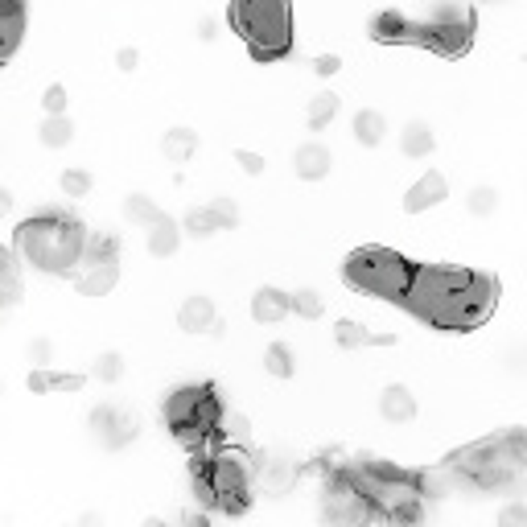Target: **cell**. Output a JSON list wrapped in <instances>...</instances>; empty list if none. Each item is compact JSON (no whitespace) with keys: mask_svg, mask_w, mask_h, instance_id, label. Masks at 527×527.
<instances>
[{"mask_svg":"<svg viewBox=\"0 0 527 527\" xmlns=\"http://www.w3.org/2000/svg\"><path fill=\"white\" fill-rule=\"evenodd\" d=\"M499 301V285L490 276L462 268H416L404 305L425 322L445 330H470L490 318Z\"/></svg>","mask_w":527,"mask_h":527,"instance_id":"obj_1","label":"cell"},{"mask_svg":"<svg viewBox=\"0 0 527 527\" xmlns=\"http://www.w3.org/2000/svg\"><path fill=\"white\" fill-rule=\"evenodd\" d=\"M17 248L25 256V264H33L38 272L66 276L83 264L87 231L79 219L62 215V210H42V215H33L17 227Z\"/></svg>","mask_w":527,"mask_h":527,"instance_id":"obj_2","label":"cell"},{"mask_svg":"<svg viewBox=\"0 0 527 527\" xmlns=\"http://www.w3.org/2000/svg\"><path fill=\"white\" fill-rule=\"evenodd\" d=\"M252 482H256V470L239 449H219L210 458L194 462V495L202 511H223V515L248 511Z\"/></svg>","mask_w":527,"mask_h":527,"instance_id":"obj_3","label":"cell"},{"mask_svg":"<svg viewBox=\"0 0 527 527\" xmlns=\"http://www.w3.org/2000/svg\"><path fill=\"white\" fill-rule=\"evenodd\" d=\"M350 478L359 482V490L375 507V515L388 519V527H420L425 523V495H420V482L412 474H404L396 466H383V462H367L359 470H350Z\"/></svg>","mask_w":527,"mask_h":527,"instance_id":"obj_4","label":"cell"},{"mask_svg":"<svg viewBox=\"0 0 527 527\" xmlns=\"http://www.w3.org/2000/svg\"><path fill=\"white\" fill-rule=\"evenodd\" d=\"M523 462H527V441L519 433L474 441V445H466L462 453H453V458H449V466L478 490H507V486H515L519 474H523Z\"/></svg>","mask_w":527,"mask_h":527,"instance_id":"obj_5","label":"cell"},{"mask_svg":"<svg viewBox=\"0 0 527 527\" xmlns=\"http://www.w3.org/2000/svg\"><path fill=\"white\" fill-rule=\"evenodd\" d=\"M231 21L239 38L260 62L285 58L293 46V9L289 0H231Z\"/></svg>","mask_w":527,"mask_h":527,"instance_id":"obj_6","label":"cell"},{"mask_svg":"<svg viewBox=\"0 0 527 527\" xmlns=\"http://www.w3.org/2000/svg\"><path fill=\"white\" fill-rule=\"evenodd\" d=\"M165 420L186 449H206L219 433L223 408L210 388H178L165 400Z\"/></svg>","mask_w":527,"mask_h":527,"instance_id":"obj_7","label":"cell"},{"mask_svg":"<svg viewBox=\"0 0 527 527\" xmlns=\"http://www.w3.org/2000/svg\"><path fill=\"white\" fill-rule=\"evenodd\" d=\"M412 264L388 248H363L346 260V280L355 289L371 293V297H383V301H404L408 297V285H412Z\"/></svg>","mask_w":527,"mask_h":527,"instance_id":"obj_8","label":"cell"},{"mask_svg":"<svg viewBox=\"0 0 527 527\" xmlns=\"http://www.w3.org/2000/svg\"><path fill=\"white\" fill-rule=\"evenodd\" d=\"M322 515L330 527H367L375 519V507L367 503L359 482L350 478V470H334L322 490Z\"/></svg>","mask_w":527,"mask_h":527,"instance_id":"obj_9","label":"cell"},{"mask_svg":"<svg viewBox=\"0 0 527 527\" xmlns=\"http://www.w3.org/2000/svg\"><path fill=\"white\" fill-rule=\"evenodd\" d=\"M425 25V50H437V54H445V58H458V54H466L470 50V33H474V21H470V13L466 9H458V5H441L429 21H420Z\"/></svg>","mask_w":527,"mask_h":527,"instance_id":"obj_10","label":"cell"},{"mask_svg":"<svg viewBox=\"0 0 527 527\" xmlns=\"http://www.w3.org/2000/svg\"><path fill=\"white\" fill-rule=\"evenodd\" d=\"M91 433L103 449H124L136 441L140 433V420L128 412V408H116V404H99L91 412Z\"/></svg>","mask_w":527,"mask_h":527,"instance_id":"obj_11","label":"cell"},{"mask_svg":"<svg viewBox=\"0 0 527 527\" xmlns=\"http://www.w3.org/2000/svg\"><path fill=\"white\" fill-rule=\"evenodd\" d=\"M120 280V264L116 256H83V264L75 268V285L83 297H108Z\"/></svg>","mask_w":527,"mask_h":527,"instance_id":"obj_12","label":"cell"},{"mask_svg":"<svg viewBox=\"0 0 527 527\" xmlns=\"http://www.w3.org/2000/svg\"><path fill=\"white\" fill-rule=\"evenodd\" d=\"M235 223H239L235 202H231V198H215L210 206H194L190 215H186V223H182V231H190L194 239H206V235L227 231V227H235Z\"/></svg>","mask_w":527,"mask_h":527,"instance_id":"obj_13","label":"cell"},{"mask_svg":"<svg viewBox=\"0 0 527 527\" xmlns=\"http://www.w3.org/2000/svg\"><path fill=\"white\" fill-rule=\"evenodd\" d=\"M371 33H375L379 42H388V46H420V42H425V25H420V21H408V17L396 13V9L379 13V17L371 21Z\"/></svg>","mask_w":527,"mask_h":527,"instance_id":"obj_14","label":"cell"},{"mask_svg":"<svg viewBox=\"0 0 527 527\" xmlns=\"http://www.w3.org/2000/svg\"><path fill=\"white\" fill-rule=\"evenodd\" d=\"M449 198V182H445V173L429 169V173H420V178L412 182V190L404 194V210L408 215H425V210L441 206Z\"/></svg>","mask_w":527,"mask_h":527,"instance_id":"obj_15","label":"cell"},{"mask_svg":"<svg viewBox=\"0 0 527 527\" xmlns=\"http://www.w3.org/2000/svg\"><path fill=\"white\" fill-rule=\"evenodd\" d=\"M330 165H334V153L322 145V140H305V145H297V153H293V169L305 182L330 178Z\"/></svg>","mask_w":527,"mask_h":527,"instance_id":"obj_16","label":"cell"},{"mask_svg":"<svg viewBox=\"0 0 527 527\" xmlns=\"http://www.w3.org/2000/svg\"><path fill=\"white\" fill-rule=\"evenodd\" d=\"M379 416L388 425H412L416 420V396L404 388V383H392V388L379 392Z\"/></svg>","mask_w":527,"mask_h":527,"instance_id":"obj_17","label":"cell"},{"mask_svg":"<svg viewBox=\"0 0 527 527\" xmlns=\"http://www.w3.org/2000/svg\"><path fill=\"white\" fill-rule=\"evenodd\" d=\"M25 33V5L21 0H0V62H5Z\"/></svg>","mask_w":527,"mask_h":527,"instance_id":"obj_18","label":"cell"},{"mask_svg":"<svg viewBox=\"0 0 527 527\" xmlns=\"http://www.w3.org/2000/svg\"><path fill=\"white\" fill-rule=\"evenodd\" d=\"M256 482H260L264 495H289V490L297 486V466L285 462V458H268V462H260Z\"/></svg>","mask_w":527,"mask_h":527,"instance_id":"obj_19","label":"cell"},{"mask_svg":"<svg viewBox=\"0 0 527 527\" xmlns=\"http://www.w3.org/2000/svg\"><path fill=\"white\" fill-rule=\"evenodd\" d=\"M87 375H75V371H50V367H33L29 371V392H83Z\"/></svg>","mask_w":527,"mask_h":527,"instance_id":"obj_20","label":"cell"},{"mask_svg":"<svg viewBox=\"0 0 527 527\" xmlns=\"http://www.w3.org/2000/svg\"><path fill=\"white\" fill-rule=\"evenodd\" d=\"M289 313H293V301H289V293H280V289H260L252 297V318L260 326H280Z\"/></svg>","mask_w":527,"mask_h":527,"instance_id":"obj_21","label":"cell"},{"mask_svg":"<svg viewBox=\"0 0 527 527\" xmlns=\"http://www.w3.org/2000/svg\"><path fill=\"white\" fill-rule=\"evenodd\" d=\"M178 326L186 334H210V326H215V301L202 297V293L186 297L182 309H178Z\"/></svg>","mask_w":527,"mask_h":527,"instance_id":"obj_22","label":"cell"},{"mask_svg":"<svg viewBox=\"0 0 527 527\" xmlns=\"http://www.w3.org/2000/svg\"><path fill=\"white\" fill-rule=\"evenodd\" d=\"M420 482V495H429V499H441V495H458L462 486H470L458 470H453L449 462L445 466H437V470H429V474H420L416 478Z\"/></svg>","mask_w":527,"mask_h":527,"instance_id":"obj_23","label":"cell"},{"mask_svg":"<svg viewBox=\"0 0 527 527\" xmlns=\"http://www.w3.org/2000/svg\"><path fill=\"white\" fill-rule=\"evenodd\" d=\"M437 149V136L425 120H408L404 132H400V153L404 157H429Z\"/></svg>","mask_w":527,"mask_h":527,"instance_id":"obj_24","label":"cell"},{"mask_svg":"<svg viewBox=\"0 0 527 527\" xmlns=\"http://www.w3.org/2000/svg\"><path fill=\"white\" fill-rule=\"evenodd\" d=\"M182 248V227L173 223L169 215L157 223V227H149V256H157V260H169L173 252Z\"/></svg>","mask_w":527,"mask_h":527,"instance_id":"obj_25","label":"cell"},{"mask_svg":"<svg viewBox=\"0 0 527 527\" xmlns=\"http://www.w3.org/2000/svg\"><path fill=\"white\" fill-rule=\"evenodd\" d=\"M350 128H355V140L363 149H379L383 136H388V120H383V112H375V108H363Z\"/></svg>","mask_w":527,"mask_h":527,"instance_id":"obj_26","label":"cell"},{"mask_svg":"<svg viewBox=\"0 0 527 527\" xmlns=\"http://www.w3.org/2000/svg\"><path fill=\"white\" fill-rule=\"evenodd\" d=\"M161 153L173 165H186L198 153V132H190V128H169L165 140H161Z\"/></svg>","mask_w":527,"mask_h":527,"instance_id":"obj_27","label":"cell"},{"mask_svg":"<svg viewBox=\"0 0 527 527\" xmlns=\"http://www.w3.org/2000/svg\"><path fill=\"white\" fill-rule=\"evenodd\" d=\"M124 219H128L132 227H145V231H149V227H157V223L165 219V210H161L149 194H128V198H124Z\"/></svg>","mask_w":527,"mask_h":527,"instance_id":"obj_28","label":"cell"},{"mask_svg":"<svg viewBox=\"0 0 527 527\" xmlns=\"http://www.w3.org/2000/svg\"><path fill=\"white\" fill-rule=\"evenodd\" d=\"M334 338H338L342 350H363V346H388L392 342V338H383V334H371L359 322H338L334 326Z\"/></svg>","mask_w":527,"mask_h":527,"instance_id":"obj_29","label":"cell"},{"mask_svg":"<svg viewBox=\"0 0 527 527\" xmlns=\"http://www.w3.org/2000/svg\"><path fill=\"white\" fill-rule=\"evenodd\" d=\"M338 108H342V99H338L334 91H318V95L309 99V112H305L309 128H313V132L330 128V124H334V116H338Z\"/></svg>","mask_w":527,"mask_h":527,"instance_id":"obj_30","label":"cell"},{"mask_svg":"<svg viewBox=\"0 0 527 527\" xmlns=\"http://www.w3.org/2000/svg\"><path fill=\"white\" fill-rule=\"evenodd\" d=\"M38 140L46 149H66L70 140H75V120L70 116H46L42 128H38Z\"/></svg>","mask_w":527,"mask_h":527,"instance_id":"obj_31","label":"cell"},{"mask_svg":"<svg viewBox=\"0 0 527 527\" xmlns=\"http://www.w3.org/2000/svg\"><path fill=\"white\" fill-rule=\"evenodd\" d=\"M264 371H268L272 379H293V375H297V355H293L285 342H272V346L264 350Z\"/></svg>","mask_w":527,"mask_h":527,"instance_id":"obj_32","label":"cell"},{"mask_svg":"<svg viewBox=\"0 0 527 527\" xmlns=\"http://www.w3.org/2000/svg\"><path fill=\"white\" fill-rule=\"evenodd\" d=\"M289 301H293V313L305 318V322H318L326 313V301H322L318 289H297V293H289Z\"/></svg>","mask_w":527,"mask_h":527,"instance_id":"obj_33","label":"cell"},{"mask_svg":"<svg viewBox=\"0 0 527 527\" xmlns=\"http://www.w3.org/2000/svg\"><path fill=\"white\" fill-rule=\"evenodd\" d=\"M466 210L474 219H490L499 210V190L495 186H474L470 194H466Z\"/></svg>","mask_w":527,"mask_h":527,"instance_id":"obj_34","label":"cell"},{"mask_svg":"<svg viewBox=\"0 0 527 527\" xmlns=\"http://www.w3.org/2000/svg\"><path fill=\"white\" fill-rule=\"evenodd\" d=\"M91 375H95L99 383H120V375H124V359L116 355V350H103V355L95 359V367H91Z\"/></svg>","mask_w":527,"mask_h":527,"instance_id":"obj_35","label":"cell"},{"mask_svg":"<svg viewBox=\"0 0 527 527\" xmlns=\"http://www.w3.org/2000/svg\"><path fill=\"white\" fill-rule=\"evenodd\" d=\"M91 186H95V178H91L87 169H66V173H62V194H66V198H87Z\"/></svg>","mask_w":527,"mask_h":527,"instance_id":"obj_36","label":"cell"},{"mask_svg":"<svg viewBox=\"0 0 527 527\" xmlns=\"http://www.w3.org/2000/svg\"><path fill=\"white\" fill-rule=\"evenodd\" d=\"M219 433H223L227 441H248V437H252V425H248V416H243V412H223Z\"/></svg>","mask_w":527,"mask_h":527,"instance_id":"obj_37","label":"cell"},{"mask_svg":"<svg viewBox=\"0 0 527 527\" xmlns=\"http://www.w3.org/2000/svg\"><path fill=\"white\" fill-rule=\"evenodd\" d=\"M66 103H70L66 87H62V83H50V87H46V95H42L46 116H66Z\"/></svg>","mask_w":527,"mask_h":527,"instance_id":"obj_38","label":"cell"},{"mask_svg":"<svg viewBox=\"0 0 527 527\" xmlns=\"http://www.w3.org/2000/svg\"><path fill=\"white\" fill-rule=\"evenodd\" d=\"M499 527H527V503H519V499L503 503V511H499Z\"/></svg>","mask_w":527,"mask_h":527,"instance_id":"obj_39","label":"cell"},{"mask_svg":"<svg viewBox=\"0 0 527 527\" xmlns=\"http://www.w3.org/2000/svg\"><path fill=\"white\" fill-rule=\"evenodd\" d=\"M29 363L33 367H50L54 363V342L50 338H33L29 342Z\"/></svg>","mask_w":527,"mask_h":527,"instance_id":"obj_40","label":"cell"},{"mask_svg":"<svg viewBox=\"0 0 527 527\" xmlns=\"http://www.w3.org/2000/svg\"><path fill=\"white\" fill-rule=\"evenodd\" d=\"M235 161H239V169L248 173V178H260V173H264V157H260V153H252V149H239V153H235Z\"/></svg>","mask_w":527,"mask_h":527,"instance_id":"obj_41","label":"cell"},{"mask_svg":"<svg viewBox=\"0 0 527 527\" xmlns=\"http://www.w3.org/2000/svg\"><path fill=\"white\" fill-rule=\"evenodd\" d=\"M338 54H322V58H313V70H318V75L322 79H330V75H338Z\"/></svg>","mask_w":527,"mask_h":527,"instance_id":"obj_42","label":"cell"},{"mask_svg":"<svg viewBox=\"0 0 527 527\" xmlns=\"http://www.w3.org/2000/svg\"><path fill=\"white\" fill-rule=\"evenodd\" d=\"M219 38V21L215 17H202L198 21V42H215Z\"/></svg>","mask_w":527,"mask_h":527,"instance_id":"obj_43","label":"cell"},{"mask_svg":"<svg viewBox=\"0 0 527 527\" xmlns=\"http://www.w3.org/2000/svg\"><path fill=\"white\" fill-rule=\"evenodd\" d=\"M182 527H215V519H210V511H186Z\"/></svg>","mask_w":527,"mask_h":527,"instance_id":"obj_44","label":"cell"},{"mask_svg":"<svg viewBox=\"0 0 527 527\" xmlns=\"http://www.w3.org/2000/svg\"><path fill=\"white\" fill-rule=\"evenodd\" d=\"M116 66H120V70H136V66H140V54H136V50H128V46H124V50H120V54H116Z\"/></svg>","mask_w":527,"mask_h":527,"instance_id":"obj_45","label":"cell"},{"mask_svg":"<svg viewBox=\"0 0 527 527\" xmlns=\"http://www.w3.org/2000/svg\"><path fill=\"white\" fill-rule=\"evenodd\" d=\"M17 206V198H13V190L9 186H0V215H9V210Z\"/></svg>","mask_w":527,"mask_h":527,"instance_id":"obj_46","label":"cell"},{"mask_svg":"<svg viewBox=\"0 0 527 527\" xmlns=\"http://www.w3.org/2000/svg\"><path fill=\"white\" fill-rule=\"evenodd\" d=\"M140 527H169V523H165L161 515H149V519H145V523H140Z\"/></svg>","mask_w":527,"mask_h":527,"instance_id":"obj_47","label":"cell"},{"mask_svg":"<svg viewBox=\"0 0 527 527\" xmlns=\"http://www.w3.org/2000/svg\"><path fill=\"white\" fill-rule=\"evenodd\" d=\"M0 396H5V379H0Z\"/></svg>","mask_w":527,"mask_h":527,"instance_id":"obj_48","label":"cell"}]
</instances>
